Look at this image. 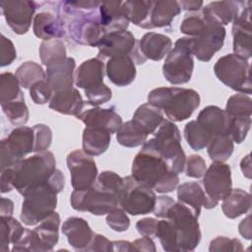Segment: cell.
<instances>
[{
	"mask_svg": "<svg viewBox=\"0 0 252 252\" xmlns=\"http://www.w3.org/2000/svg\"><path fill=\"white\" fill-rule=\"evenodd\" d=\"M155 137L148 140L149 144L167 162L169 168L181 173L184 170L186 156L181 146V136L178 127L171 121L163 120L157 129Z\"/></svg>",
	"mask_w": 252,
	"mask_h": 252,
	"instance_id": "cell-8",
	"label": "cell"
},
{
	"mask_svg": "<svg viewBox=\"0 0 252 252\" xmlns=\"http://www.w3.org/2000/svg\"><path fill=\"white\" fill-rule=\"evenodd\" d=\"M251 208V195L239 188L231 189L230 193L222 200L221 210L228 219H236L246 214Z\"/></svg>",
	"mask_w": 252,
	"mask_h": 252,
	"instance_id": "cell-33",
	"label": "cell"
},
{
	"mask_svg": "<svg viewBox=\"0 0 252 252\" xmlns=\"http://www.w3.org/2000/svg\"><path fill=\"white\" fill-rule=\"evenodd\" d=\"M65 186V177L61 170L53 172L49 180L24 196L21 210V220L27 225H35L55 211L57 194Z\"/></svg>",
	"mask_w": 252,
	"mask_h": 252,
	"instance_id": "cell-4",
	"label": "cell"
},
{
	"mask_svg": "<svg viewBox=\"0 0 252 252\" xmlns=\"http://www.w3.org/2000/svg\"><path fill=\"white\" fill-rule=\"evenodd\" d=\"M30 95L35 104H45L50 101L53 91L44 79L34 83L30 88Z\"/></svg>",
	"mask_w": 252,
	"mask_h": 252,
	"instance_id": "cell-51",
	"label": "cell"
},
{
	"mask_svg": "<svg viewBox=\"0 0 252 252\" xmlns=\"http://www.w3.org/2000/svg\"><path fill=\"white\" fill-rule=\"evenodd\" d=\"M206 20L202 14L187 15L181 23L180 32L189 36H196L205 27Z\"/></svg>",
	"mask_w": 252,
	"mask_h": 252,
	"instance_id": "cell-52",
	"label": "cell"
},
{
	"mask_svg": "<svg viewBox=\"0 0 252 252\" xmlns=\"http://www.w3.org/2000/svg\"><path fill=\"white\" fill-rule=\"evenodd\" d=\"M199 215L188 205L177 201L166 211L164 219L173 225L176 232L178 251H193L200 243L201 230Z\"/></svg>",
	"mask_w": 252,
	"mask_h": 252,
	"instance_id": "cell-7",
	"label": "cell"
},
{
	"mask_svg": "<svg viewBox=\"0 0 252 252\" xmlns=\"http://www.w3.org/2000/svg\"><path fill=\"white\" fill-rule=\"evenodd\" d=\"M239 233L246 239H251V221H250V216L248 215L244 220H241V222L238 225Z\"/></svg>",
	"mask_w": 252,
	"mask_h": 252,
	"instance_id": "cell-61",
	"label": "cell"
},
{
	"mask_svg": "<svg viewBox=\"0 0 252 252\" xmlns=\"http://www.w3.org/2000/svg\"><path fill=\"white\" fill-rule=\"evenodd\" d=\"M156 237L159 239V242L164 251H178L176 232L172 223L167 219L158 221Z\"/></svg>",
	"mask_w": 252,
	"mask_h": 252,
	"instance_id": "cell-45",
	"label": "cell"
},
{
	"mask_svg": "<svg viewBox=\"0 0 252 252\" xmlns=\"http://www.w3.org/2000/svg\"><path fill=\"white\" fill-rule=\"evenodd\" d=\"M193 70L194 60L190 49L189 36L180 37L166 55L162 65L163 77L172 85H183L191 80Z\"/></svg>",
	"mask_w": 252,
	"mask_h": 252,
	"instance_id": "cell-12",
	"label": "cell"
},
{
	"mask_svg": "<svg viewBox=\"0 0 252 252\" xmlns=\"http://www.w3.org/2000/svg\"><path fill=\"white\" fill-rule=\"evenodd\" d=\"M104 61L95 57L84 61L75 73V85L85 91L88 104L98 106L110 100L111 90L103 83Z\"/></svg>",
	"mask_w": 252,
	"mask_h": 252,
	"instance_id": "cell-6",
	"label": "cell"
},
{
	"mask_svg": "<svg viewBox=\"0 0 252 252\" xmlns=\"http://www.w3.org/2000/svg\"><path fill=\"white\" fill-rule=\"evenodd\" d=\"M224 110L232 117L251 116L252 99L245 94H233L227 99Z\"/></svg>",
	"mask_w": 252,
	"mask_h": 252,
	"instance_id": "cell-44",
	"label": "cell"
},
{
	"mask_svg": "<svg viewBox=\"0 0 252 252\" xmlns=\"http://www.w3.org/2000/svg\"><path fill=\"white\" fill-rule=\"evenodd\" d=\"M86 127L100 128L114 134L122 125L121 116L114 110V108H100L94 106L83 110L78 116Z\"/></svg>",
	"mask_w": 252,
	"mask_h": 252,
	"instance_id": "cell-22",
	"label": "cell"
},
{
	"mask_svg": "<svg viewBox=\"0 0 252 252\" xmlns=\"http://www.w3.org/2000/svg\"><path fill=\"white\" fill-rule=\"evenodd\" d=\"M66 161L74 189H87L94 184L97 178V167L91 156L82 150H75L67 156Z\"/></svg>",
	"mask_w": 252,
	"mask_h": 252,
	"instance_id": "cell-17",
	"label": "cell"
},
{
	"mask_svg": "<svg viewBox=\"0 0 252 252\" xmlns=\"http://www.w3.org/2000/svg\"><path fill=\"white\" fill-rule=\"evenodd\" d=\"M132 176L158 193H169L179 183L178 173L172 171L161 156L146 141L132 162Z\"/></svg>",
	"mask_w": 252,
	"mask_h": 252,
	"instance_id": "cell-2",
	"label": "cell"
},
{
	"mask_svg": "<svg viewBox=\"0 0 252 252\" xmlns=\"http://www.w3.org/2000/svg\"><path fill=\"white\" fill-rule=\"evenodd\" d=\"M62 232L74 249L83 251L90 245L94 235L88 221L79 217L68 218L62 224Z\"/></svg>",
	"mask_w": 252,
	"mask_h": 252,
	"instance_id": "cell-24",
	"label": "cell"
},
{
	"mask_svg": "<svg viewBox=\"0 0 252 252\" xmlns=\"http://www.w3.org/2000/svg\"><path fill=\"white\" fill-rule=\"evenodd\" d=\"M148 133L133 119L122 123L116 132L118 144L126 148H136L142 146L148 138Z\"/></svg>",
	"mask_w": 252,
	"mask_h": 252,
	"instance_id": "cell-38",
	"label": "cell"
},
{
	"mask_svg": "<svg viewBox=\"0 0 252 252\" xmlns=\"http://www.w3.org/2000/svg\"><path fill=\"white\" fill-rule=\"evenodd\" d=\"M97 1H63L58 7V17L66 24L70 37L82 45L95 47L104 34L100 24Z\"/></svg>",
	"mask_w": 252,
	"mask_h": 252,
	"instance_id": "cell-1",
	"label": "cell"
},
{
	"mask_svg": "<svg viewBox=\"0 0 252 252\" xmlns=\"http://www.w3.org/2000/svg\"><path fill=\"white\" fill-rule=\"evenodd\" d=\"M0 6L6 23L12 31L17 34H25L31 28L38 4L29 0H13L1 1Z\"/></svg>",
	"mask_w": 252,
	"mask_h": 252,
	"instance_id": "cell-19",
	"label": "cell"
},
{
	"mask_svg": "<svg viewBox=\"0 0 252 252\" xmlns=\"http://www.w3.org/2000/svg\"><path fill=\"white\" fill-rule=\"evenodd\" d=\"M215 75L225 86L235 92L250 94V65L248 60L234 53L220 57L214 66Z\"/></svg>",
	"mask_w": 252,
	"mask_h": 252,
	"instance_id": "cell-10",
	"label": "cell"
},
{
	"mask_svg": "<svg viewBox=\"0 0 252 252\" xmlns=\"http://www.w3.org/2000/svg\"><path fill=\"white\" fill-rule=\"evenodd\" d=\"M67 32L66 24L57 16L48 12H41L33 18V32L36 37L49 40L65 36Z\"/></svg>",
	"mask_w": 252,
	"mask_h": 252,
	"instance_id": "cell-27",
	"label": "cell"
},
{
	"mask_svg": "<svg viewBox=\"0 0 252 252\" xmlns=\"http://www.w3.org/2000/svg\"><path fill=\"white\" fill-rule=\"evenodd\" d=\"M25 228L12 216H1L0 218V250H9V244H17L25 235Z\"/></svg>",
	"mask_w": 252,
	"mask_h": 252,
	"instance_id": "cell-37",
	"label": "cell"
},
{
	"mask_svg": "<svg viewBox=\"0 0 252 252\" xmlns=\"http://www.w3.org/2000/svg\"><path fill=\"white\" fill-rule=\"evenodd\" d=\"M14 211V203L12 200L2 197L0 203V213L1 216H12Z\"/></svg>",
	"mask_w": 252,
	"mask_h": 252,
	"instance_id": "cell-62",
	"label": "cell"
},
{
	"mask_svg": "<svg viewBox=\"0 0 252 252\" xmlns=\"http://www.w3.org/2000/svg\"><path fill=\"white\" fill-rule=\"evenodd\" d=\"M39 56L45 66L52 60L66 57L65 44L60 39L43 40L39 46Z\"/></svg>",
	"mask_w": 252,
	"mask_h": 252,
	"instance_id": "cell-46",
	"label": "cell"
},
{
	"mask_svg": "<svg viewBox=\"0 0 252 252\" xmlns=\"http://www.w3.org/2000/svg\"><path fill=\"white\" fill-rule=\"evenodd\" d=\"M240 168H241V171H242V173L245 177L251 178V158H250L249 154L241 159Z\"/></svg>",
	"mask_w": 252,
	"mask_h": 252,
	"instance_id": "cell-64",
	"label": "cell"
},
{
	"mask_svg": "<svg viewBox=\"0 0 252 252\" xmlns=\"http://www.w3.org/2000/svg\"><path fill=\"white\" fill-rule=\"evenodd\" d=\"M207 153L213 161L224 162L233 153V141L228 135H216L209 142Z\"/></svg>",
	"mask_w": 252,
	"mask_h": 252,
	"instance_id": "cell-40",
	"label": "cell"
},
{
	"mask_svg": "<svg viewBox=\"0 0 252 252\" xmlns=\"http://www.w3.org/2000/svg\"><path fill=\"white\" fill-rule=\"evenodd\" d=\"M158 220L154 218H145L137 221L136 228L142 236H149L151 238L156 237Z\"/></svg>",
	"mask_w": 252,
	"mask_h": 252,
	"instance_id": "cell-56",
	"label": "cell"
},
{
	"mask_svg": "<svg viewBox=\"0 0 252 252\" xmlns=\"http://www.w3.org/2000/svg\"><path fill=\"white\" fill-rule=\"evenodd\" d=\"M1 108L7 119L13 125L24 126L29 120V108L25 103V97L23 94L14 100L2 102Z\"/></svg>",
	"mask_w": 252,
	"mask_h": 252,
	"instance_id": "cell-41",
	"label": "cell"
},
{
	"mask_svg": "<svg viewBox=\"0 0 252 252\" xmlns=\"http://www.w3.org/2000/svg\"><path fill=\"white\" fill-rule=\"evenodd\" d=\"M199 94L192 89L160 87L148 94V102L163 110L172 121L181 122L189 118L200 104Z\"/></svg>",
	"mask_w": 252,
	"mask_h": 252,
	"instance_id": "cell-5",
	"label": "cell"
},
{
	"mask_svg": "<svg viewBox=\"0 0 252 252\" xmlns=\"http://www.w3.org/2000/svg\"><path fill=\"white\" fill-rule=\"evenodd\" d=\"M179 7L181 10L194 12L199 11L203 6V1H196V0H185L178 2Z\"/></svg>",
	"mask_w": 252,
	"mask_h": 252,
	"instance_id": "cell-60",
	"label": "cell"
},
{
	"mask_svg": "<svg viewBox=\"0 0 252 252\" xmlns=\"http://www.w3.org/2000/svg\"><path fill=\"white\" fill-rule=\"evenodd\" d=\"M33 129L27 126L15 128L7 138L1 141V170L17 163L33 152Z\"/></svg>",
	"mask_w": 252,
	"mask_h": 252,
	"instance_id": "cell-15",
	"label": "cell"
},
{
	"mask_svg": "<svg viewBox=\"0 0 252 252\" xmlns=\"http://www.w3.org/2000/svg\"><path fill=\"white\" fill-rule=\"evenodd\" d=\"M70 202L74 210L89 212L94 216L107 215L118 207L117 196L96 182L87 189H74Z\"/></svg>",
	"mask_w": 252,
	"mask_h": 252,
	"instance_id": "cell-13",
	"label": "cell"
},
{
	"mask_svg": "<svg viewBox=\"0 0 252 252\" xmlns=\"http://www.w3.org/2000/svg\"><path fill=\"white\" fill-rule=\"evenodd\" d=\"M95 182L102 188H104V189L114 193L116 196H118L119 192L122 189L124 178H122L121 176H119L117 173H115L113 171L105 170L97 175Z\"/></svg>",
	"mask_w": 252,
	"mask_h": 252,
	"instance_id": "cell-49",
	"label": "cell"
},
{
	"mask_svg": "<svg viewBox=\"0 0 252 252\" xmlns=\"http://www.w3.org/2000/svg\"><path fill=\"white\" fill-rule=\"evenodd\" d=\"M118 206L132 216L146 215L155 210L157 196L152 188L140 183L132 175L124 177L117 196Z\"/></svg>",
	"mask_w": 252,
	"mask_h": 252,
	"instance_id": "cell-11",
	"label": "cell"
},
{
	"mask_svg": "<svg viewBox=\"0 0 252 252\" xmlns=\"http://www.w3.org/2000/svg\"><path fill=\"white\" fill-rule=\"evenodd\" d=\"M209 250L211 252L220 251H242L241 242L236 238H227L225 236H218L210 243Z\"/></svg>",
	"mask_w": 252,
	"mask_h": 252,
	"instance_id": "cell-53",
	"label": "cell"
},
{
	"mask_svg": "<svg viewBox=\"0 0 252 252\" xmlns=\"http://www.w3.org/2000/svg\"><path fill=\"white\" fill-rule=\"evenodd\" d=\"M60 216L55 211L42 220L33 229H27L12 251H52L59 239Z\"/></svg>",
	"mask_w": 252,
	"mask_h": 252,
	"instance_id": "cell-9",
	"label": "cell"
},
{
	"mask_svg": "<svg viewBox=\"0 0 252 252\" xmlns=\"http://www.w3.org/2000/svg\"><path fill=\"white\" fill-rule=\"evenodd\" d=\"M34 134V153H42L48 150L52 142V131L45 124H35L33 127Z\"/></svg>",
	"mask_w": 252,
	"mask_h": 252,
	"instance_id": "cell-47",
	"label": "cell"
},
{
	"mask_svg": "<svg viewBox=\"0 0 252 252\" xmlns=\"http://www.w3.org/2000/svg\"><path fill=\"white\" fill-rule=\"evenodd\" d=\"M76 61L72 57H63L47 63L45 80L54 93L73 88Z\"/></svg>",
	"mask_w": 252,
	"mask_h": 252,
	"instance_id": "cell-20",
	"label": "cell"
},
{
	"mask_svg": "<svg viewBox=\"0 0 252 252\" xmlns=\"http://www.w3.org/2000/svg\"><path fill=\"white\" fill-rule=\"evenodd\" d=\"M139 50L146 59L159 61L171 50L172 41L165 34L147 32L139 40Z\"/></svg>",
	"mask_w": 252,
	"mask_h": 252,
	"instance_id": "cell-29",
	"label": "cell"
},
{
	"mask_svg": "<svg viewBox=\"0 0 252 252\" xmlns=\"http://www.w3.org/2000/svg\"><path fill=\"white\" fill-rule=\"evenodd\" d=\"M203 186L212 200L218 203L223 200L232 189L230 166L224 162L214 161L205 171Z\"/></svg>",
	"mask_w": 252,
	"mask_h": 252,
	"instance_id": "cell-18",
	"label": "cell"
},
{
	"mask_svg": "<svg viewBox=\"0 0 252 252\" xmlns=\"http://www.w3.org/2000/svg\"><path fill=\"white\" fill-rule=\"evenodd\" d=\"M196 120L202 123L213 137L216 135L229 136L231 116L219 106L209 105L203 108Z\"/></svg>",
	"mask_w": 252,
	"mask_h": 252,
	"instance_id": "cell-26",
	"label": "cell"
},
{
	"mask_svg": "<svg viewBox=\"0 0 252 252\" xmlns=\"http://www.w3.org/2000/svg\"><path fill=\"white\" fill-rule=\"evenodd\" d=\"M224 38V27L206 20L204 29L196 36H189L191 52L198 60L208 62L222 47Z\"/></svg>",
	"mask_w": 252,
	"mask_h": 252,
	"instance_id": "cell-16",
	"label": "cell"
},
{
	"mask_svg": "<svg viewBox=\"0 0 252 252\" xmlns=\"http://www.w3.org/2000/svg\"><path fill=\"white\" fill-rule=\"evenodd\" d=\"M178 201L190 206L199 216L202 207L205 209H213L218 202L212 200L197 182H185L177 187Z\"/></svg>",
	"mask_w": 252,
	"mask_h": 252,
	"instance_id": "cell-28",
	"label": "cell"
},
{
	"mask_svg": "<svg viewBox=\"0 0 252 252\" xmlns=\"http://www.w3.org/2000/svg\"><path fill=\"white\" fill-rule=\"evenodd\" d=\"M184 137L194 151H200L206 148L213 138L212 134L198 120L189 121L185 125Z\"/></svg>",
	"mask_w": 252,
	"mask_h": 252,
	"instance_id": "cell-39",
	"label": "cell"
},
{
	"mask_svg": "<svg viewBox=\"0 0 252 252\" xmlns=\"http://www.w3.org/2000/svg\"><path fill=\"white\" fill-rule=\"evenodd\" d=\"M251 126V116H244V117H232L231 116V125H230V132L229 136L233 142L240 144L242 143Z\"/></svg>",
	"mask_w": 252,
	"mask_h": 252,
	"instance_id": "cell-48",
	"label": "cell"
},
{
	"mask_svg": "<svg viewBox=\"0 0 252 252\" xmlns=\"http://www.w3.org/2000/svg\"><path fill=\"white\" fill-rule=\"evenodd\" d=\"M154 1L133 0L122 2L124 11L129 22L143 29H152L151 26V13Z\"/></svg>",
	"mask_w": 252,
	"mask_h": 252,
	"instance_id": "cell-34",
	"label": "cell"
},
{
	"mask_svg": "<svg viewBox=\"0 0 252 252\" xmlns=\"http://www.w3.org/2000/svg\"><path fill=\"white\" fill-rule=\"evenodd\" d=\"M112 249H113V251L130 252V251H132V242L125 241V240L112 241Z\"/></svg>",
	"mask_w": 252,
	"mask_h": 252,
	"instance_id": "cell-63",
	"label": "cell"
},
{
	"mask_svg": "<svg viewBox=\"0 0 252 252\" xmlns=\"http://www.w3.org/2000/svg\"><path fill=\"white\" fill-rule=\"evenodd\" d=\"M85 251H113L112 249V241L108 240L105 236L101 234H95L94 235L90 245L86 248Z\"/></svg>",
	"mask_w": 252,
	"mask_h": 252,
	"instance_id": "cell-57",
	"label": "cell"
},
{
	"mask_svg": "<svg viewBox=\"0 0 252 252\" xmlns=\"http://www.w3.org/2000/svg\"><path fill=\"white\" fill-rule=\"evenodd\" d=\"M20 87L21 85L16 75L10 72L2 73L0 76V102L18 98L23 94Z\"/></svg>",
	"mask_w": 252,
	"mask_h": 252,
	"instance_id": "cell-43",
	"label": "cell"
},
{
	"mask_svg": "<svg viewBox=\"0 0 252 252\" xmlns=\"http://www.w3.org/2000/svg\"><path fill=\"white\" fill-rule=\"evenodd\" d=\"M131 56L122 55L107 59L105 73L109 81L117 87H126L136 78V65Z\"/></svg>",
	"mask_w": 252,
	"mask_h": 252,
	"instance_id": "cell-23",
	"label": "cell"
},
{
	"mask_svg": "<svg viewBox=\"0 0 252 252\" xmlns=\"http://www.w3.org/2000/svg\"><path fill=\"white\" fill-rule=\"evenodd\" d=\"M17 58V52L14 43L11 39L6 37L4 34H1L0 40V65L5 67L13 63Z\"/></svg>",
	"mask_w": 252,
	"mask_h": 252,
	"instance_id": "cell-55",
	"label": "cell"
},
{
	"mask_svg": "<svg viewBox=\"0 0 252 252\" xmlns=\"http://www.w3.org/2000/svg\"><path fill=\"white\" fill-rule=\"evenodd\" d=\"M111 134L100 128L86 127L83 131V151L91 156H100L109 147Z\"/></svg>",
	"mask_w": 252,
	"mask_h": 252,
	"instance_id": "cell-32",
	"label": "cell"
},
{
	"mask_svg": "<svg viewBox=\"0 0 252 252\" xmlns=\"http://www.w3.org/2000/svg\"><path fill=\"white\" fill-rule=\"evenodd\" d=\"M95 47L98 48L96 57L103 61L122 55L131 56L136 64H143L147 60L140 52L135 36L127 30L102 34Z\"/></svg>",
	"mask_w": 252,
	"mask_h": 252,
	"instance_id": "cell-14",
	"label": "cell"
},
{
	"mask_svg": "<svg viewBox=\"0 0 252 252\" xmlns=\"http://www.w3.org/2000/svg\"><path fill=\"white\" fill-rule=\"evenodd\" d=\"M181 12L178 1L162 0L154 1L151 13V26L154 28H163L171 24L172 20Z\"/></svg>",
	"mask_w": 252,
	"mask_h": 252,
	"instance_id": "cell-35",
	"label": "cell"
},
{
	"mask_svg": "<svg viewBox=\"0 0 252 252\" xmlns=\"http://www.w3.org/2000/svg\"><path fill=\"white\" fill-rule=\"evenodd\" d=\"M106 222L112 230L117 232L126 231L130 226V220L126 212L120 207H116L107 214Z\"/></svg>",
	"mask_w": 252,
	"mask_h": 252,
	"instance_id": "cell-50",
	"label": "cell"
},
{
	"mask_svg": "<svg viewBox=\"0 0 252 252\" xmlns=\"http://www.w3.org/2000/svg\"><path fill=\"white\" fill-rule=\"evenodd\" d=\"M175 201L170 198L169 196H158L157 198V202H156V206H155V210H154V214L156 217L158 218H162L164 219L166 211L168 210V208L174 203Z\"/></svg>",
	"mask_w": 252,
	"mask_h": 252,
	"instance_id": "cell-58",
	"label": "cell"
},
{
	"mask_svg": "<svg viewBox=\"0 0 252 252\" xmlns=\"http://www.w3.org/2000/svg\"><path fill=\"white\" fill-rule=\"evenodd\" d=\"M98 12L104 33L127 30L130 22L121 1L100 2Z\"/></svg>",
	"mask_w": 252,
	"mask_h": 252,
	"instance_id": "cell-25",
	"label": "cell"
},
{
	"mask_svg": "<svg viewBox=\"0 0 252 252\" xmlns=\"http://www.w3.org/2000/svg\"><path fill=\"white\" fill-rule=\"evenodd\" d=\"M186 175L192 178H201L207 169L205 159L198 155H191L185 162Z\"/></svg>",
	"mask_w": 252,
	"mask_h": 252,
	"instance_id": "cell-54",
	"label": "cell"
},
{
	"mask_svg": "<svg viewBox=\"0 0 252 252\" xmlns=\"http://www.w3.org/2000/svg\"><path fill=\"white\" fill-rule=\"evenodd\" d=\"M56 170V160L49 151L36 153L1 170V177L9 181L21 195L45 184Z\"/></svg>",
	"mask_w": 252,
	"mask_h": 252,
	"instance_id": "cell-3",
	"label": "cell"
},
{
	"mask_svg": "<svg viewBox=\"0 0 252 252\" xmlns=\"http://www.w3.org/2000/svg\"><path fill=\"white\" fill-rule=\"evenodd\" d=\"M85 101L81 94L75 88L54 93L50 101L49 108L65 115L78 116L85 107Z\"/></svg>",
	"mask_w": 252,
	"mask_h": 252,
	"instance_id": "cell-30",
	"label": "cell"
},
{
	"mask_svg": "<svg viewBox=\"0 0 252 252\" xmlns=\"http://www.w3.org/2000/svg\"><path fill=\"white\" fill-rule=\"evenodd\" d=\"M15 75L24 89H30L34 83L44 80L46 77L42 67L33 61H27L21 64Z\"/></svg>",
	"mask_w": 252,
	"mask_h": 252,
	"instance_id": "cell-42",
	"label": "cell"
},
{
	"mask_svg": "<svg viewBox=\"0 0 252 252\" xmlns=\"http://www.w3.org/2000/svg\"><path fill=\"white\" fill-rule=\"evenodd\" d=\"M251 2L247 3L232 22L233 53L248 60L252 56L251 46Z\"/></svg>",
	"mask_w": 252,
	"mask_h": 252,
	"instance_id": "cell-21",
	"label": "cell"
},
{
	"mask_svg": "<svg viewBox=\"0 0 252 252\" xmlns=\"http://www.w3.org/2000/svg\"><path fill=\"white\" fill-rule=\"evenodd\" d=\"M157 250L153 238L149 236H142L132 242V251H147L155 252Z\"/></svg>",
	"mask_w": 252,
	"mask_h": 252,
	"instance_id": "cell-59",
	"label": "cell"
},
{
	"mask_svg": "<svg viewBox=\"0 0 252 252\" xmlns=\"http://www.w3.org/2000/svg\"><path fill=\"white\" fill-rule=\"evenodd\" d=\"M132 119L138 123L148 135L154 134L164 120L161 110L149 102L141 104L135 110Z\"/></svg>",
	"mask_w": 252,
	"mask_h": 252,
	"instance_id": "cell-36",
	"label": "cell"
},
{
	"mask_svg": "<svg viewBox=\"0 0 252 252\" xmlns=\"http://www.w3.org/2000/svg\"><path fill=\"white\" fill-rule=\"evenodd\" d=\"M241 4L238 1H214L203 8L202 15L208 21L225 26L237 18Z\"/></svg>",
	"mask_w": 252,
	"mask_h": 252,
	"instance_id": "cell-31",
	"label": "cell"
}]
</instances>
